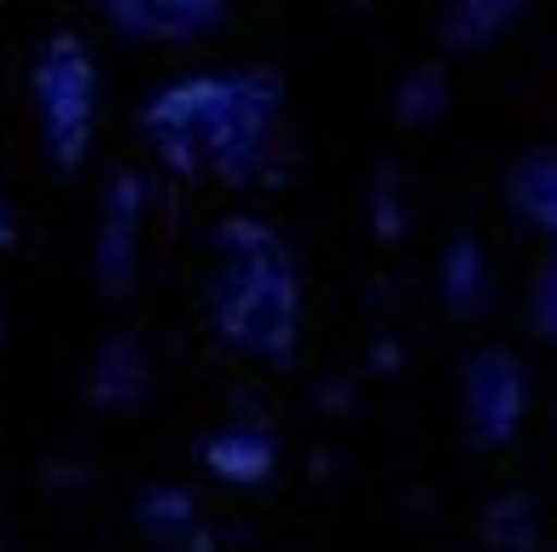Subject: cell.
I'll use <instances>...</instances> for the list:
<instances>
[{
    "label": "cell",
    "instance_id": "cell-8",
    "mask_svg": "<svg viewBox=\"0 0 557 552\" xmlns=\"http://www.w3.org/2000/svg\"><path fill=\"white\" fill-rule=\"evenodd\" d=\"M203 465L226 482H268L273 471V442L261 430H221L203 442Z\"/></svg>",
    "mask_w": 557,
    "mask_h": 552
},
{
    "label": "cell",
    "instance_id": "cell-5",
    "mask_svg": "<svg viewBox=\"0 0 557 552\" xmlns=\"http://www.w3.org/2000/svg\"><path fill=\"white\" fill-rule=\"evenodd\" d=\"M128 41H198L221 29L226 0H94Z\"/></svg>",
    "mask_w": 557,
    "mask_h": 552
},
{
    "label": "cell",
    "instance_id": "cell-11",
    "mask_svg": "<svg viewBox=\"0 0 557 552\" xmlns=\"http://www.w3.org/2000/svg\"><path fill=\"white\" fill-rule=\"evenodd\" d=\"M17 245V221H12V210L0 204V250H12Z\"/></svg>",
    "mask_w": 557,
    "mask_h": 552
},
{
    "label": "cell",
    "instance_id": "cell-2",
    "mask_svg": "<svg viewBox=\"0 0 557 552\" xmlns=\"http://www.w3.org/2000/svg\"><path fill=\"white\" fill-rule=\"evenodd\" d=\"M209 320L238 355L285 367L296 349V273L273 228L233 216L215 228V273H209Z\"/></svg>",
    "mask_w": 557,
    "mask_h": 552
},
{
    "label": "cell",
    "instance_id": "cell-4",
    "mask_svg": "<svg viewBox=\"0 0 557 552\" xmlns=\"http://www.w3.org/2000/svg\"><path fill=\"white\" fill-rule=\"evenodd\" d=\"M465 413L482 447H505L522 419V367L505 349H487L465 372Z\"/></svg>",
    "mask_w": 557,
    "mask_h": 552
},
{
    "label": "cell",
    "instance_id": "cell-7",
    "mask_svg": "<svg viewBox=\"0 0 557 552\" xmlns=\"http://www.w3.org/2000/svg\"><path fill=\"white\" fill-rule=\"evenodd\" d=\"M505 198L511 210L540 233H557V151H529L505 175Z\"/></svg>",
    "mask_w": 557,
    "mask_h": 552
},
{
    "label": "cell",
    "instance_id": "cell-3",
    "mask_svg": "<svg viewBox=\"0 0 557 552\" xmlns=\"http://www.w3.org/2000/svg\"><path fill=\"white\" fill-rule=\"evenodd\" d=\"M29 99L41 116V146L52 175H76L94 151V128H99V64L87 53L82 36H47L29 59Z\"/></svg>",
    "mask_w": 557,
    "mask_h": 552
},
{
    "label": "cell",
    "instance_id": "cell-10",
    "mask_svg": "<svg viewBox=\"0 0 557 552\" xmlns=\"http://www.w3.org/2000/svg\"><path fill=\"white\" fill-rule=\"evenodd\" d=\"M529 320H534V332L557 343V256H546L534 273V285H529Z\"/></svg>",
    "mask_w": 557,
    "mask_h": 552
},
{
    "label": "cell",
    "instance_id": "cell-9",
    "mask_svg": "<svg viewBox=\"0 0 557 552\" xmlns=\"http://www.w3.org/2000/svg\"><path fill=\"white\" fill-rule=\"evenodd\" d=\"M139 524L151 529V541L181 547V535H198V506H191L181 489H151L139 500Z\"/></svg>",
    "mask_w": 557,
    "mask_h": 552
},
{
    "label": "cell",
    "instance_id": "cell-6",
    "mask_svg": "<svg viewBox=\"0 0 557 552\" xmlns=\"http://www.w3.org/2000/svg\"><path fill=\"white\" fill-rule=\"evenodd\" d=\"M134 250H139V181L116 175L111 204H104V233H99V280L104 291L134 285Z\"/></svg>",
    "mask_w": 557,
    "mask_h": 552
},
{
    "label": "cell",
    "instance_id": "cell-1",
    "mask_svg": "<svg viewBox=\"0 0 557 552\" xmlns=\"http://www.w3.org/2000/svg\"><path fill=\"white\" fill-rule=\"evenodd\" d=\"M285 88L273 71H238V76H186L169 82L157 99H146L139 128L151 151L186 181H250L268 134L278 123Z\"/></svg>",
    "mask_w": 557,
    "mask_h": 552
}]
</instances>
